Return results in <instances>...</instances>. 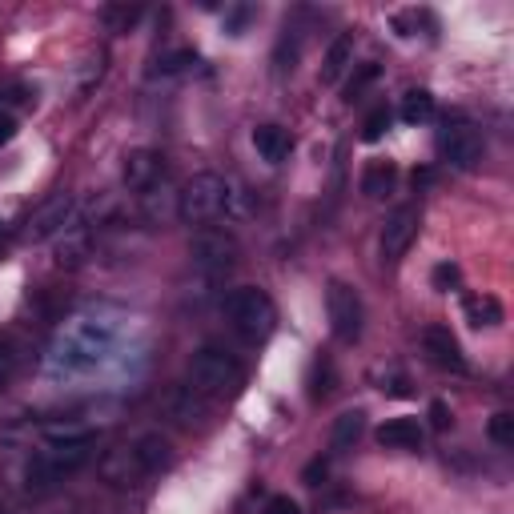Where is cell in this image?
<instances>
[{
    "label": "cell",
    "mask_w": 514,
    "mask_h": 514,
    "mask_svg": "<svg viewBox=\"0 0 514 514\" xmlns=\"http://www.w3.org/2000/svg\"><path fill=\"white\" fill-rule=\"evenodd\" d=\"M185 378H189L185 386L197 390L201 398H209V402H229V398H237L241 386H245V366H241L233 354L217 350V346H201V350L189 358Z\"/></svg>",
    "instance_id": "obj_1"
},
{
    "label": "cell",
    "mask_w": 514,
    "mask_h": 514,
    "mask_svg": "<svg viewBox=\"0 0 514 514\" xmlns=\"http://www.w3.org/2000/svg\"><path fill=\"white\" fill-rule=\"evenodd\" d=\"M225 318L233 322V330L245 338V342H266L278 326V306L266 290L257 286H241L225 298Z\"/></svg>",
    "instance_id": "obj_2"
},
{
    "label": "cell",
    "mask_w": 514,
    "mask_h": 514,
    "mask_svg": "<svg viewBox=\"0 0 514 514\" xmlns=\"http://www.w3.org/2000/svg\"><path fill=\"white\" fill-rule=\"evenodd\" d=\"M225 201H229V181L221 173H193L177 189V217L185 225H209L225 217Z\"/></svg>",
    "instance_id": "obj_3"
},
{
    "label": "cell",
    "mask_w": 514,
    "mask_h": 514,
    "mask_svg": "<svg viewBox=\"0 0 514 514\" xmlns=\"http://www.w3.org/2000/svg\"><path fill=\"white\" fill-rule=\"evenodd\" d=\"M189 257H193V266L201 274L221 278V274H229L241 262V245L225 229H197L193 241H189Z\"/></svg>",
    "instance_id": "obj_4"
},
{
    "label": "cell",
    "mask_w": 514,
    "mask_h": 514,
    "mask_svg": "<svg viewBox=\"0 0 514 514\" xmlns=\"http://www.w3.org/2000/svg\"><path fill=\"white\" fill-rule=\"evenodd\" d=\"M438 153H442V161H446L450 169L470 173V169H478V165H482L486 141H482V133H478L470 121L454 117V121H446V125H442V133H438Z\"/></svg>",
    "instance_id": "obj_5"
},
{
    "label": "cell",
    "mask_w": 514,
    "mask_h": 514,
    "mask_svg": "<svg viewBox=\"0 0 514 514\" xmlns=\"http://www.w3.org/2000/svg\"><path fill=\"white\" fill-rule=\"evenodd\" d=\"M326 318H330V330L338 342H358L362 338V322H366V310H362V298L350 282H330L326 286Z\"/></svg>",
    "instance_id": "obj_6"
},
{
    "label": "cell",
    "mask_w": 514,
    "mask_h": 514,
    "mask_svg": "<svg viewBox=\"0 0 514 514\" xmlns=\"http://www.w3.org/2000/svg\"><path fill=\"white\" fill-rule=\"evenodd\" d=\"M418 225H422L418 205H402V209H394V213L386 217L382 237H378L382 266H398V262H402L406 249H410V245H414V237H418Z\"/></svg>",
    "instance_id": "obj_7"
},
{
    "label": "cell",
    "mask_w": 514,
    "mask_h": 514,
    "mask_svg": "<svg viewBox=\"0 0 514 514\" xmlns=\"http://www.w3.org/2000/svg\"><path fill=\"white\" fill-rule=\"evenodd\" d=\"M73 213H77L73 193H53V197H49V201L29 217V225H25V241H49V237L65 233V229L73 225Z\"/></svg>",
    "instance_id": "obj_8"
},
{
    "label": "cell",
    "mask_w": 514,
    "mask_h": 514,
    "mask_svg": "<svg viewBox=\"0 0 514 514\" xmlns=\"http://www.w3.org/2000/svg\"><path fill=\"white\" fill-rule=\"evenodd\" d=\"M121 181L137 193H145L149 185L165 181V157L157 149H129L125 153V165H121Z\"/></svg>",
    "instance_id": "obj_9"
},
{
    "label": "cell",
    "mask_w": 514,
    "mask_h": 514,
    "mask_svg": "<svg viewBox=\"0 0 514 514\" xmlns=\"http://www.w3.org/2000/svg\"><path fill=\"white\" fill-rule=\"evenodd\" d=\"M422 350H426V358H430L438 370L466 374V354H462L458 338L450 334V326H426V330H422Z\"/></svg>",
    "instance_id": "obj_10"
},
{
    "label": "cell",
    "mask_w": 514,
    "mask_h": 514,
    "mask_svg": "<svg viewBox=\"0 0 514 514\" xmlns=\"http://www.w3.org/2000/svg\"><path fill=\"white\" fill-rule=\"evenodd\" d=\"M101 478H105V482H113V486H137V482H141V478H149V474L141 470L133 442H121V446L105 450V458H101Z\"/></svg>",
    "instance_id": "obj_11"
},
{
    "label": "cell",
    "mask_w": 514,
    "mask_h": 514,
    "mask_svg": "<svg viewBox=\"0 0 514 514\" xmlns=\"http://www.w3.org/2000/svg\"><path fill=\"white\" fill-rule=\"evenodd\" d=\"M41 458H45L49 470L65 482L69 474H77V470L93 458V438H81V442H49V446L41 450Z\"/></svg>",
    "instance_id": "obj_12"
},
{
    "label": "cell",
    "mask_w": 514,
    "mask_h": 514,
    "mask_svg": "<svg viewBox=\"0 0 514 514\" xmlns=\"http://www.w3.org/2000/svg\"><path fill=\"white\" fill-rule=\"evenodd\" d=\"M422 438H426V430H422L418 418H390V422L378 426V446H382V450L418 454V450H422Z\"/></svg>",
    "instance_id": "obj_13"
},
{
    "label": "cell",
    "mask_w": 514,
    "mask_h": 514,
    "mask_svg": "<svg viewBox=\"0 0 514 514\" xmlns=\"http://www.w3.org/2000/svg\"><path fill=\"white\" fill-rule=\"evenodd\" d=\"M253 149H257V157H262L266 165H282L294 153V137L282 125H257L253 129Z\"/></svg>",
    "instance_id": "obj_14"
},
{
    "label": "cell",
    "mask_w": 514,
    "mask_h": 514,
    "mask_svg": "<svg viewBox=\"0 0 514 514\" xmlns=\"http://www.w3.org/2000/svg\"><path fill=\"white\" fill-rule=\"evenodd\" d=\"M89 253H93V229H85V225H69L65 229V237H61V245H57V266L61 270H81L85 262H89Z\"/></svg>",
    "instance_id": "obj_15"
},
{
    "label": "cell",
    "mask_w": 514,
    "mask_h": 514,
    "mask_svg": "<svg viewBox=\"0 0 514 514\" xmlns=\"http://www.w3.org/2000/svg\"><path fill=\"white\" fill-rule=\"evenodd\" d=\"M133 450H137V462H141L145 474H161V470L173 462V442H169L161 430H145V434L133 442Z\"/></svg>",
    "instance_id": "obj_16"
},
{
    "label": "cell",
    "mask_w": 514,
    "mask_h": 514,
    "mask_svg": "<svg viewBox=\"0 0 514 514\" xmlns=\"http://www.w3.org/2000/svg\"><path fill=\"white\" fill-rule=\"evenodd\" d=\"M350 65H354V33H338V37L330 41L326 57H322V73H318L322 85H338Z\"/></svg>",
    "instance_id": "obj_17"
},
{
    "label": "cell",
    "mask_w": 514,
    "mask_h": 514,
    "mask_svg": "<svg viewBox=\"0 0 514 514\" xmlns=\"http://www.w3.org/2000/svg\"><path fill=\"white\" fill-rule=\"evenodd\" d=\"M141 217H145V221H153V225H161V221L177 217V189H173V185H165V181L149 185V189L141 193Z\"/></svg>",
    "instance_id": "obj_18"
},
{
    "label": "cell",
    "mask_w": 514,
    "mask_h": 514,
    "mask_svg": "<svg viewBox=\"0 0 514 514\" xmlns=\"http://www.w3.org/2000/svg\"><path fill=\"white\" fill-rule=\"evenodd\" d=\"M362 193L370 197V201H382V197H390L394 193V185H398V165L394 161H370L366 169H362Z\"/></svg>",
    "instance_id": "obj_19"
},
{
    "label": "cell",
    "mask_w": 514,
    "mask_h": 514,
    "mask_svg": "<svg viewBox=\"0 0 514 514\" xmlns=\"http://www.w3.org/2000/svg\"><path fill=\"white\" fill-rule=\"evenodd\" d=\"M173 418L181 422V426H205V418H209V410H213V402L209 398H201L197 390H189V386H181V390H173Z\"/></svg>",
    "instance_id": "obj_20"
},
{
    "label": "cell",
    "mask_w": 514,
    "mask_h": 514,
    "mask_svg": "<svg viewBox=\"0 0 514 514\" xmlns=\"http://www.w3.org/2000/svg\"><path fill=\"white\" fill-rule=\"evenodd\" d=\"M462 310H466V322H470L474 330H490V326L502 322V302L490 298V294H470V298L462 302Z\"/></svg>",
    "instance_id": "obj_21"
},
{
    "label": "cell",
    "mask_w": 514,
    "mask_h": 514,
    "mask_svg": "<svg viewBox=\"0 0 514 514\" xmlns=\"http://www.w3.org/2000/svg\"><path fill=\"white\" fill-rule=\"evenodd\" d=\"M362 430H366V414H362V410H342V414L334 418L330 446H334V450H354V442L362 438Z\"/></svg>",
    "instance_id": "obj_22"
},
{
    "label": "cell",
    "mask_w": 514,
    "mask_h": 514,
    "mask_svg": "<svg viewBox=\"0 0 514 514\" xmlns=\"http://www.w3.org/2000/svg\"><path fill=\"white\" fill-rule=\"evenodd\" d=\"M378 77H382V65H378V61H366V65H358V69L350 73V81L342 85V101H346V105H354L358 97H366V89H370Z\"/></svg>",
    "instance_id": "obj_23"
},
{
    "label": "cell",
    "mask_w": 514,
    "mask_h": 514,
    "mask_svg": "<svg viewBox=\"0 0 514 514\" xmlns=\"http://www.w3.org/2000/svg\"><path fill=\"white\" fill-rule=\"evenodd\" d=\"M430 117H434V97L426 89H410L402 97V121L406 125H426Z\"/></svg>",
    "instance_id": "obj_24"
},
{
    "label": "cell",
    "mask_w": 514,
    "mask_h": 514,
    "mask_svg": "<svg viewBox=\"0 0 514 514\" xmlns=\"http://www.w3.org/2000/svg\"><path fill=\"white\" fill-rule=\"evenodd\" d=\"M189 65H197V53L193 49H173V53H161L149 73L153 77H173V73H185Z\"/></svg>",
    "instance_id": "obj_25"
},
{
    "label": "cell",
    "mask_w": 514,
    "mask_h": 514,
    "mask_svg": "<svg viewBox=\"0 0 514 514\" xmlns=\"http://www.w3.org/2000/svg\"><path fill=\"white\" fill-rule=\"evenodd\" d=\"M101 21H105L109 33H129V29L141 21V9H137V5H109V9L101 13Z\"/></svg>",
    "instance_id": "obj_26"
},
{
    "label": "cell",
    "mask_w": 514,
    "mask_h": 514,
    "mask_svg": "<svg viewBox=\"0 0 514 514\" xmlns=\"http://www.w3.org/2000/svg\"><path fill=\"white\" fill-rule=\"evenodd\" d=\"M274 65H278V73H294V65H298V29H282V37H278V49H274Z\"/></svg>",
    "instance_id": "obj_27"
},
{
    "label": "cell",
    "mask_w": 514,
    "mask_h": 514,
    "mask_svg": "<svg viewBox=\"0 0 514 514\" xmlns=\"http://www.w3.org/2000/svg\"><path fill=\"white\" fill-rule=\"evenodd\" d=\"M486 438H490L494 446L510 450V446H514V414H510V410H498V414L486 422Z\"/></svg>",
    "instance_id": "obj_28"
},
{
    "label": "cell",
    "mask_w": 514,
    "mask_h": 514,
    "mask_svg": "<svg viewBox=\"0 0 514 514\" xmlns=\"http://www.w3.org/2000/svg\"><path fill=\"white\" fill-rule=\"evenodd\" d=\"M81 438H93V430L81 422H49L45 426V442H81Z\"/></svg>",
    "instance_id": "obj_29"
},
{
    "label": "cell",
    "mask_w": 514,
    "mask_h": 514,
    "mask_svg": "<svg viewBox=\"0 0 514 514\" xmlns=\"http://www.w3.org/2000/svg\"><path fill=\"white\" fill-rule=\"evenodd\" d=\"M390 129V109L386 105H378L374 113H366V121H362V141H382V133Z\"/></svg>",
    "instance_id": "obj_30"
},
{
    "label": "cell",
    "mask_w": 514,
    "mask_h": 514,
    "mask_svg": "<svg viewBox=\"0 0 514 514\" xmlns=\"http://www.w3.org/2000/svg\"><path fill=\"white\" fill-rule=\"evenodd\" d=\"M13 370H17V354H13V346L0 338V390L9 386V378H13Z\"/></svg>",
    "instance_id": "obj_31"
},
{
    "label": "cell",
    "mask_w": 514,
    "mask_h": 514,
    "mask_svg": "<svg viewBox=\"0 0 514 514\" xmlns=\"http://www.w3.org/2000/svg\"><path fill=\"white\" fill-rule=\"evenodd\" d=\"M262 514H302V506L290 498V494H274L270 502H266V510Z\"/></svg>",
    "instance_id": "obj_32"
},
{
    "label": "cell",
    "mask_w": 514,
    "mask_h": 514,
    "mask_svg": "<svg viewBox=\"0 0 514 514\" xmlns=\"http://www.w3.org/2000/svg\"><path fill=\"white\" fill-rule=\"evenodd\" d=\"M454 282H458V266H438V270H434V286H438V290H450Z\"/></svg>",
    "instance_id": "obj_33"
},
{
    "label": "cell",
    "mask_w": 514,
    "mask_h": 514,
    "mask_svg": "<svg viewBox=\"0 0 514 514\" xmlns=\"http://www.w3.org/2000/svg\"><path fill=\"white\" fill-rule=\"evenodd\" d=\"M326 470H330V466H326V458H314V462L306 466V474H302V478H306V486H318V482L326 478Z\"/></svg>",
    "instance_id": "obj_34"
},
{
    "label": "cell",
    "mask_w": 514,
    "mask_h": 514,
    "mask_svg": "<svg viewBox=\"0 0 514 514\" xmlns=\"http://www.w3.org/2000/svg\"><path fill=\"white\" fill-rule=\"evenodd\" d=\"M430 426H434V430H446V426H450V410H446V402H434V406H430Z\"/></svg>",
    "instance_id": "obj_35"
},
{
    "label": "cell",
    "mask_w": 514,
    "mask_h": 514,
    "mask_svg": "<svg viewBox=\"0 0 514 514\" xmlns=\"http://www.w3.org/2000/svg\"><path fill=\"white\" fill-rule=\"evenodd\" d=\"M17 137V117L13 113H0V145H9Z\"/></svg>",
    "instance_id": "obj_36"
},
{
    "label": "cell",
    "mask_w": 514,
    "mask_h": 514,
    "mask_svg": "<svg viewBox=\"0 0 514 514\" xmlns=\"http://www.w3.org/2000/svg\"><path fill=\"white\" fill-rule=\"evenodd\" d=\"M0 514H9V506H5V502H0Z\"/></svg>",
    "instance_id": "obj_37"
}]
</instances>
